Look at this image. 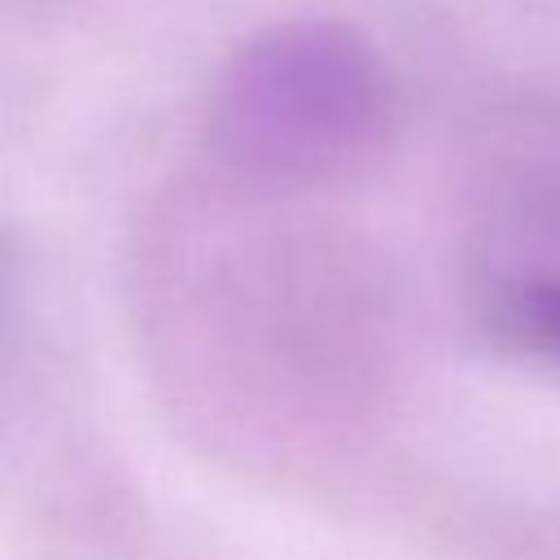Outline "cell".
<instances>
[{
  "label": "cell",
  "mask_w": 560,
  "mask_h": 560,
  "mask_svg": "<svg viewBox=\"0 0 560 560\" xmlns=\"http://www.w3.org/2000/svg\"><path fill=\"white\" fill-rule=\"evenodd\" d=\"M389 114V74L354 26L284 22L236 48L210 131L241 171L306 184L359 166L385 140Z\"/></svg>",
  "instance_id": "1"
},
{
  "label": "cell",
  "mask_w": 560,
  "mask_h": 560,
  "mask_svg": "<svg viewBox=\"0 0 560 560\" xmlns=\"http://www.w3.org/2000/svg\"><path fill=\"white\" fill-rule=\"evenodd\" d=\"M503 328L516 346H525L560 368V276L521 284L503 302Z\"/></svg>",
  "instance_id": "2"
}]
</instances>
